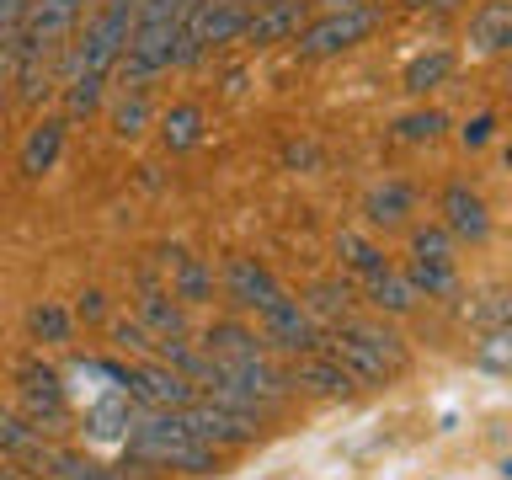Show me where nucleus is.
Here are the masks:
<instances>
[{
  "instance_id": "1",
  "label": "nucleus",
  "mask_w": 512,
  "mask_h": 480,
  "mask_svg": "<svg viewBox=\"0 0 512 480\" xmlns=\"http://www.w3.org/2000/svg\"><path fill=\"white\" fill-rule=\"evenodd\" d=\"M96 11V0H27L22 32H16V54H11V86L22 107H38L54 80L64 70V54L80 38L86 16Z\"/></svg>"
},
{
  "instance_id": "2",
  "label": "nucleus",
  "mask_w": 512,
  "mask_h": 480,
  "mask_svg": "<svg viewBox=\"0 0 512 480\" xmlns=\"http://www.w3.org/2000/svg\"><path fill=\"white\" fill-rule=\"evenodd\" d=\"M134 11H139V0H96V11L86 16V27H80V38L70 43L64 70H59L70 118H86V112L102 107V91L118 75L128 32H134Z\"/></svg>"
},
{
  "instance_id": "3",
  "label": "nucleus",
  "mask_w": 512,
  "mask_h": 480,
  "mask_svg": "<svg viewBox=\"0 0 512 480\" xmlns=\"http://www.w3.org/2000/svg\"><path fill=\"white\" fill-rule=\"evenodd\" d=\"M198 0H139L134 11V32H128V48L118 59V80L123 91L134 86L144 91V80H155L160 70H176V54H182V27Z\"/></svg>"
},
{
  "instance_id": "4",
  "label": "nucleus",
  "mask_w": 512,
  "mask_h": 480,
  "mask_svg": "<svg viewBox=\"0 0 512 480\" xmlns=\"http://www.w3.org/2000/svg\"><path fill=\"white\" fill-rule=\"evenodd\" d=\"M123 459L134 464H155V470H187V475H214L219 470V448L198 443L187 432V422L176 411H144L134 416L123 438Z\"/></svg>"
},
{
  "instance_id": "5",
  "label": "nucleus",
  "mask_w": 512,
  "mask_h": 480,
  "mask_svg": "<svg viewBox=\"0 0 512 480\" xmlns=\"http://www.w3.org/2000/svg\"><path fill=\"white\" fill-rule=\"evenodd\" d=\"M374 27H379V11L374 6H342V11H326V16H315V22H304L294 48H299L304 59H331V54L358 48Z\"/></svg>"
},
{
  "instance_id": "6",
  "label": "nucleus",
  "mask_w": 512,
  "mask_h": 480,
  "mask_svg": "<svg viewBox=\"0 0 512 480\" xmlns=\"http://www.w3.org/2000/svg\"><path fill=\"white\" fill-rule=\"evenodd\" d=\"M176 416H182L187 432L198 443H208V448H246V443H256V432H262L256 416L230 411V406H219V400H208V395H198L192 406H182Z\"/></svg>"
},
{
  "instance_id": "7",
  "label": "nucleus",
  "mask_w": 512,
  "mask_h": 480,
  "mask_svg": "<svg viewBox=\"0 0 512 480\" xmlns=\"http://www.w3.org/2000/svg\"><path fill=\"white\" fill-rule=\"evenodd\" d=\"M22 416L32 427H43L48 438L70 422V400H64V384L48 363H22Z\"/></svg>"
},
{
  "instance_id": "8",
  "label": "nucleus",
  "mask_w": 512,
  "mask_h": 480,
  "mask_svg": "<svg viewBox=\"0 0 512 480\" xmlns=\"http://www.w3.org/2000/svg\"><path fill=\"white\" fill-rule=\"evenodd\" d=\"M262 342L267 347H283V352H315L320 347V326H315V315L304 310L299 299L278 294L262 310Z\"/></svg>"
},
{
  "instance_id": "9",
  "label": "nucleus",
  "mask_w": 512,
  "mask_h": 480,
  "mask_svg": "<svg viewBox=\"0 0 512 480\" xmlns=\"http://www.w3.org/2000/svg\"><path fill=\"white\" fill-rule=\"evenodd\" d=\"M320 352L342 363L358 384H390V379H395V368L384 363L379 352L363 342V336H352L347 326H326V331H320Z\"/></svg>"
},
{
  "instance_id": "10",
  "label": "nucleus",
  "mask_w": 512,
  "mask_h": 480,
  "mask_svg": "<svg viewBox=\"0 0 512 480\" xmlns=\"http://www.w3.org/2000/svg\"><path fill=\"white\" fill-rule=\"evenodd\" d=\"M224 294H230L240 310L262 315L267 304L283 294V288H278V278H272L262 262H256V256H230V262H224Z\"/></svg>"
},
{
  "instance_id": "11",
  "label": "nucleus",
  "mask_w": 512,
  "mask_h": 480,
  "mask_svg": "<svg viewBox=\"0 0 512 480\" xmlns=\"http://www.w3.org/2000/svg\"><path fill=\"white\" fill-rule=\"evenodd\" d=\"M310 22V6L304 0H278V6H256L246 16V38L251 48H272V43H288V38H299V27Z\"/></svg>"
},
{
  "instance_id": "12",
  "label": "nucleus",
  "mask_w": 512,
  "mask_h": 480,
  "mask_svg": "<svg viewBox=\"0 0 512 480\" xmlns=\"http://www.w3.org/2000/svg\"><path fill=\"white\" fill-rule=\"evenodd\" d=\"M288 384H299V390H315V395H358L363 384L347 374L336 358L326 352H294V368H288Z\"/></svg>"
},
{
  "instance_id": "13",
  "label": "nucleus",
  "mask_w": 512,
  "mask_h": 480,
  "mask_svg": "<svg viewBox=\"0 0 512 480\" xmlns=\"http://www.w3.org/2000/svg\"><path fill=\"white\" fill-rule=\"evenodd\" d=\"M48 448H54V438H48L43 427H32L22 411H6V406H0V459L27 464V470H43Z\"/></svg>"
},
{
  "instance_id": "14",
  "label": "nucleus",
  "mask_w": 512,
  "mask_h": 480,
  "mask_svg": "<svg viewBox=\"0 0 512 480\" xmlns=\"http://www.w3.org/2000/svg\"><path fill=\"white\" fill-rule=\"evenodd\" d=\"M443 230L454 240H486L491 235V214H486V198L475 187H443Z\"/></svg>"
},
{
  "instance_id": "15",
  "label": "nucleus",
  "mask_w": 512,
  "mask_h": 480,
  "mask_svg": "<svg viewBox=\"0 0 512 480\" xmlns=\"http://www.w3.org/2000/svg\"><path fill=\"white\" fill-rule=\"evenodd\" d=\"M134 416H139V400L134 395L107 390L102 400H91V411H86V438L91 443H123L128 427H134Z\"/></svg>"
},
{
  "instance_id": "16",
  "label": "nucleus",
  "mask_w": 512,
  "mask_h": 480,
  "mask_svg": "<svg viewBox=\"0 0 512 480\" xmlns=\"http://www.w3.org/2000/svg\"><path fill=\"white\" fill-rule=\"evenodd\" d=\"M507 32H512V0H486L475 16H470V54L475 59H491L507 48Z\"/></svg>"
},
{
  "instance_id": "17",
  "label": "nucleus",
  "mask_w": 512,
  "mask_h": 480,
  "mask_svg": "<svg viewBox=\"0 0 512 480\" xmlns=\"http://www.w3.org/2000/svg\"><path fill=\"white\" fill-rule=\"evenodd\" d=\"M198 347L208 352V358H219V363H235V358H262V352H267L262 336L246 331L240 320H219V326H208Z\"/></svg>"
},
{
  "instance_id": "18",
  "label": "nucleus",
  "mask_w": 512,
  "mask_h": 480,
  "mask_svg": "<svg viewBox=\"0 0 512 480\" xmlns=\"http://www.w3.org/2000/svg\"><path fill=\"white\" fill-rule=\"evenodd\" d=\"M139 320H144V331H150L155 342H166V336H187L182 299H176V294H160V288H144V299H139Z\"/></svg>"
},
{
  "instance_id": "19",
  "label": "nucleus",
  "mask_w": 512,
  "mask_h": 480,
  "mask_svg": "<svg viewBox=\"0 0 512 480\" xmlns=\"http://www.w3.org/2000/svg\"><path fill=\"white\" fill-rule=\"evenodd\" d=\"M59 150H64V118H43V123L27 134V144H22V171H27V176L54 171V166H59Z\"/></svg>"
},
{
  "instance_id": "20",
  "label": "nucleus",
  "mask_w": 512,
  "mask_h": 480,
  "mask_svg": "<svg viewBox=\"0 0 512 480\" xmlns=\"http://www.w3.org/2000/svg\"><path fill=\"white\" fill-rule=\"evenodd\" d=\"M171 262V294L182 304H208L214 299V272H208L198 256H166Z\"/></svg>"
},
{
  "instance_id": "21",
  "label": "nucleus",
  "mask_w": 512,
  "mask_h": 480,
  "mask_svg": "<svg viewBox=\"0 0 512 480\" xmlns=\"http://www.w3.org/2000/svg\"><path fill=\"white\" fill-rule=\"evenodd\" d=\"M203 139V107L198 102H176L160 112V144L166 150H192Z\"/></svg>"
},
{
  "instance_id": "22",
  "label": "nucleus",
  "mask_w": 512,
  "mask_h": 480,
  "mask_svg": "<svg viewBox=\"0 0 512 480\" xmlns=\"http://www.w3.org/2000/svg\"><path fill=\"white\" fill-rule=\"evenodd\" d=\"M38 475H48V480H123L118 470H107V464L75 454V448H59V443L48 448V459H43Z\"/></svg>"
},
{
  "instance_id": "23",
  "label": "nucleus",
  "mask_w": 512,
  "mask_h": 480,
  "mask_svg": "<svg viewBox=\"0 0 512 480\" xmlns=\"http://www.w3.org/2000/svg\"><path fill=\"white\" fill-rule=\"evenodd\" d=\"M406 283L427 299H459V267L454 262H406Z\"/></svg>"
},
{
  "instance_id": "24",
  "label": "nucleus",
  "mask_w": 512,
  "mask_h": 480,
  "mask_svg": "<svg viewBox=\"0 0 512 480\" xmlns=\"http://www.w3.org/2000/svg\"><path fill=\"white\" fill-rule=\"evenodd\" d=\"M368 304L384 315H411L416 310V288L406 283V272H379V278H368Z\"/></svg>"
},
{
  "instance_id": "25",
  "label": "nucleus",
  "mask_w": 512,
  "mask_h": 480,
  "mask_svg": "<svg viewBox=\"0 0 512 480\" xmlns=\"http://www.w3.org/2000/svg\"><path fill=\"white\" fill-rule=\"evenodd\" d=\"M448 75H454V54H448V48H432V54L406 64V91L411 96H427V91H438Z\"/></svg>"
},
{
  "instance_id": "26",
  "label": "nucleus",
  "mask_w": 512,
  "mask_h": 480,
  "mask_svg": "<svg viewBox=\"0 0 512 480\" xmlns=\"http://www.w3.org/2000/svg\"><path fill=\"white\" fill-rule=\"evenodd\" d=\"M304 310L320 315L326 326H347L352 320V288L347 283H315L310 299H304Z\"/></svg>"
},
{
  "instance_id": "27",
  "label": "nucleus",
  "mask_w": 512,
  "mask_h": 480,
  "mask_svg": "<svg viewBox=\"0 0 512 480\" xmlns=\"http://www.w3.org/2000/svg\"><path fill=\"white\" fill-rule=\"evenodd\" d=\"M406 214H411V187L406 182H384V187L368 192V224H384V230H390V224H400Z\"/></svg>"
},
{
  "instance_id": "28",
  "label": "nucleus",
  "mask_w": 512,
  "mask_h": 480,
  "mask_svg": "<svg viewBox=\"0 0 512 480\" xmlns=\"http://www.w3.org/2000/svg\"><path fill=\"white\" fill-rule=\"evenodd\" d=\"M336 256H342V262H347L352 272H363V278H379V272H390V262H384V251L374 246V240L352 235V230L336 235Z\"/></svg>"
},
{
  "instance_id": "29",
  "label": "nucleus",
  "mask_w": 512,
  "mask_h": 480,
  "mask_svg": "<svg viewBox=\"0 0 512 480\" xmlns=\"http://www.w3.org/2000/svg\"><path fill=\"white\" fill-rule=\"evenodd\" d=\"M347 331H352V336H363V342L374 347L379 358L395 368V374H406V347H400V336H395L390 326H379V320H358V315H352V320H347Z\"/></svg>"
},
{
  "instance_id": "30",
  "label": "nucleus",
  "mask_w": 512,
  "mask_h": 480,
  "mask_svg": "<svg viewBox=\"0 0 512 480\" xmlns=\"http://www.w3.org/2000/svg\"><path fill=\"white\" fill-rule=\"evenodd\" d=\"M470 320L480 331H512V288H486L470 304Z\"/></svg>"
},
{
  "instance_id": "31",
  "label": "nucleus",
  "mask_w": 512,
  "mask_h": 480,
  "mask_svg": "<svg viewBox=\"0 0 512 480\" xmlns=\"http://www.w3.org/2000/svg\"><path fill=\"white\" fill-rule=\"evenodd\" d=\"M459 240L443 230V224H422V230H411V256L416 262H459Z\"/></svg>"
},
{
  "instance_id": "32",
  "label": "nucleus",
  "mask_w": 512,
  "mask_h": 480,
  "mask_svg": "<svg viewBox=\"0 0 512 480\" xmlns=\"http://www.w3.org/2000/svg\"><path fill=\"white\" fill-rule=\"evenodd\" d=\"M475 368H486V374H512V331H480Z\"/></svg>"
},
{
  "instance_id": "33",
  "label": "nucleus",
  "mask_w": 512,
  "mask_h": 480,
  "mask_svg": "<svg viewBox=\"0 0 512 480\" xmlns=\"http://www.w3.org/2000/svg\"><path fill=\"white\" fill-rule=\"evenodd\" d=\"M22 16H27V0H0V80H11V54H16Z\"/></svg>"
},
{
  "instance_id": "34",
  "label": "nucleus",
  "mask_w": 512,
  "mask_h": 480,
  "mask_svg": "<svg viewBox=\"0 0 512 480\" xmlns=\"http://www.w3.org/2000/svg\"><path fill=\"white\" fill-rule=\"evenodd\" d=\"M27 326H32V336H38V342H70V310H64V304H38V310L27 315Z\"/></svg>"
},
{
  "instance_id": "35",
  "label": "nucleus",
  "mask_w": 512,
  "mask_h": 480,
  "mask_svg": "<svg viewBox=\"0 0 512 480\" xmlns=\"http://www.w3.org/2000/svg\"><path fill=\"white\" fill-rule=\"evenodd\" d=\"M144 123H150V102H144V91H123L118 112H112V128H118L123 139L144 134Z\"/></svg>"
},
{
  "instance_id": "36",
  "label": "nucleus",
  "mask_w": 512,
  "mask_h": 480,
  "mask_svg": "<svg viewBox=\"0 0 512 480\" xmlns=\"http://www.w3.org/2000/svg\"><path fill=\"white\" fill-rule=\"evenodd\" d=\"M395 128H400V139H411V144H422V139L432 144V139H438L443 128H448V118H443L438 107H427V112H411V118H400Z\"/></svg>"
},
{
  "instance_id": "37",
  "label": "nucleus",
  "mask_w": 512,
  "mask_h": 480,
  "mask_svg": "<svg viewBox=\"0 0 512 480\" xmlns=\"http://www.w3.org/2000/svg\"><path fill=\"white\" fill-rule=\"evenodd\" d=\"M112 342L128 347L134 358H150V352H155V336L144 331V320H112Z\"/></svg>"
},
{
  "instance_id": "38",
  "label": "nucleus",
  "mask_w": 512,
  "mask_h": 480,
  "mask_svg": "<svg viewBox=\"0 0 512 480\" xmlns=\"http://www.w3.org/2000/svg\"><path fill=\"white\" fill-rule=\"evenodd\" d=\"M491 134H496V118H491V112H480V118H470V123L459 128L464 150H480V144H491Z\"/></svg>"
},
{
  "instance_id": "39",
  "label": "nucleus",
  "mask_w": 512,
  "mask_h": 480,
  "mask_svg": "<svg viewBox=\"0 0 512 480\" xmlns=\"http://www.w3.org/2000/svg\"><path fill=\"white\" fill-rule=\"evenodd\" d=\"M102 310H107V304H102V294H96V288H91V294H80V304H75L80 320H102Z\"/></svg>"
},
{
  "instance_id": "40",
  "label": "nucleus",
  "mask_w": 512,
  "mask_h": 480,
  "mask_svg": "<svg viewBox=\"0 0 512 480\" xmlns=\"http://www.w3.org/2000/svg\"><path fill=\"white\" fill-rule=\"evenodd\" d=\"M406 6H411V11H422V6H438V0H406Z\"/></svg>"
},
{
  "instance_id": "41",
  "label": "nucleus",
  "mask_w": 512,
  "mask_h": 480,
  "mask_svg": "<svg viewBox=\"0 0 512 480\" xmlns=\"http://www.w3.org/2000/svg\"><path fill=\"white\" fill-rule=\"evenodd\" d=\"M502 166H507V171H512V144H507V155H502Z\"/></svg>"
},
{
  "instance_id": "42",
  "label": "nucleus",
  "mask_w": 512,
  "mask_h": 480,
  "mask_svg": "<svg viewBox=\"0 0 512 480\" xmlns=\"http://www.w3.org/2000/svg\"><path fill=\"white\" fill-rule=\"evenodd\" d=\"M256 6H278V0H251V11H256Z\"/></svg>"
},
{
  "instance_id": "43",
  "label": "nucleus",
  "mask_w": 512,
  "mask_h": 480,
  "mask_svg": "<svg viewBox=\"0 0 512 480\" xmlns=\"http://www.w3.org/2000/svg\"><path fill=\"white\" fill-rule=\"evenodd\" d=\"M502 475H507V480H512V459H507V464H502Z\"/></svg>"
},
{
  "instance_id": "44",
  "label": "nucleus",
  "mask_w": 512,
  "mask_h": 480,
  "mask_svg": "<svg viewBox=\"0 0 512 480\" xmlns=\"http://www.w3.org/2000/svg\"><path fill=\"white\" fill-rule=\"evenodd\" d=\"M502 54H512V32H507V48H502Z\"/></svg>"
}]
</instances>
